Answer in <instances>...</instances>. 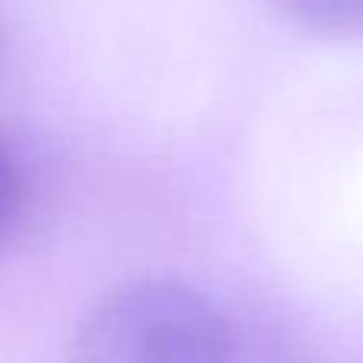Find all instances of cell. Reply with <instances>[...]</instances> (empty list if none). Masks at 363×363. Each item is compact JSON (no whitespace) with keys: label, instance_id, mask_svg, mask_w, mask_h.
I'll return each mask as SVG.
<instances>
[{"label":"cell","instance_id":"cell-1","mask_svg":"<svg viewBox=\"0 0 363 363\" xmlns=\"http://www.w3.org/2000/svg\"><path fill=\"white\" fill-rule=\"evenodd\" d=\"M67 363H236L226 315L172 277L115 284L83 313Z\"/></svg>","mask_w":363,"mask_h":363},{"label":"cell","instance_id":"cell-2","mask_svg":"<svg viewBox=\"0 0 363 363\" xmlns=\"http://www.w3.org/2000/svg\"><path fill=\"white\" fill-rule=\"evenodd\" d=\"M32 207H38V176L32 179L29 157L0 128V258L26 233Z\"/></svg>","mask_w":363,"mask_h":363},{"label":"cell","instance_id":"cell-3","mask_svg":"<svg viewBox=\"0 0 363 363\" xmlns=\"http://www.w3.org/2000/svg\"><path fill=\"white\" fill-rule=\"evenodd\" d=\"M296 29L319 38H363V0H271Z\"/></svg>","mask_w":363,"mask_h":363},{"label":"cell","instance_id":"cell-4","mask_svg":"<svg viewBox=\"0 0 363 363\" xmlns=\"http://www.w3.org/2000/svg\"><path fill=\"white\" fill-rule=\"evenodd\" d=\"M6 48H10V35H6V23H4V16H0V64H4V57H6Z\"/></svg>","mask_w":363,"mask_h":363}]
</instances>
